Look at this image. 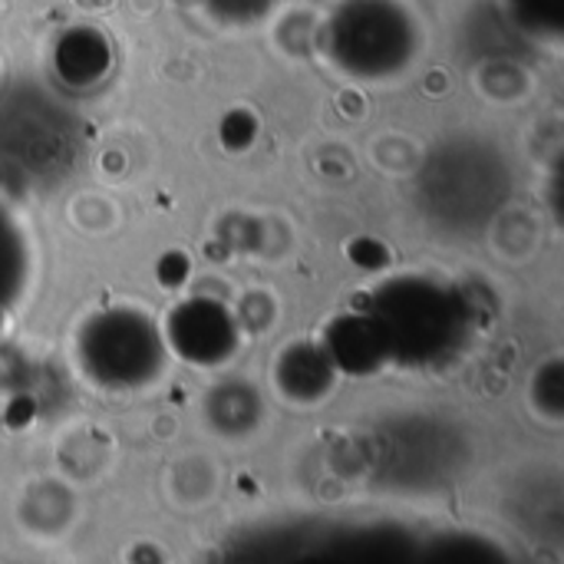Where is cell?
Instances as JSON below:
<instances>
[{
	"instance_id": "6da1fadb",
	"label": "cell",
	"mask_w": 564,
	"mask_h": 564,
	"mask_svg": "<svg viewBox=\"0 0 564 564\" xmlns=\"http://www.w3.org/2000/svg\"><path fill=\"white\" fill-rule=\"evenodd\" d=\"M291 564H377L373 555H347V552H314V555H304V558H297V562ZM380 564H397L390 562V558H383L380 555Z\"/></svg>"
}]
</instances>
